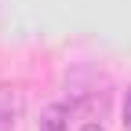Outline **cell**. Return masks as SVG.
I'll list each match as a JSON object with an SVG mask.
<instances>
[{
    "label": "cell",
    "mask_w": 131,
    "mask_h": 131,
    "mask_svg": "<svg viewBox=\"0 0 131 131\" xmlns=\"http://www.w3.org/2000/svg\"><path fill=\"white\" fill-rule=\"evenodd\" d=\"M66 127H69V109H66L62 102L44 106V113H40V131H66Z\"/></svg>",
    "instance_id": "7a4b0ae2"
},
{
    "label": "cell",
    "mask_w": 131,
    "mask_h": 131,
    "mask_svg": "<svg viewBox=\"0 0 131 131\" xmlns=\"http://www.w3.org/2000/svg\"><path fill=\"white\" fill-rule=\"evenodd\" d=\"M22 117V95L18 88L11 84H0V131H15Z\"/></svg>",
    "instance_id": "6da1fadb"
},
{
    "label": "cell",
    "mask_w": 131,
    "mask_h": 131,
    "mask_svg": "<svg viewBox=\"0 0 131 131\" xmlns=\"http://www.w3.org/2000/svg\"><path fill=\"white\" fill-rule=\"evenodd\" d=\"M124 127L131 131V88H127V98H124Z\"/></svg>",
    "instance_id": "3957f363"
},
{
    "label": "cell",
    "mask_w": 131,
    "mask_h": 131,
    "mask_svg": "<svg viewBox=\"0 0 131 131\" xmlns=\"http://www.w3.org/2000/svg\"><path fill=\"white\" fill-rule=\"evenodd\" d=\"M80 131H106V127H102V124H95V120H91V124H84V127H80Z\"/></svg>",
    "instance_id": "277c9868"
}]
</instances>
